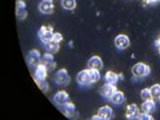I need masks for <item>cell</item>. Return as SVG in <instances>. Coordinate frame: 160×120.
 Segmentation results:
<instances>
[{
    "label": "cell",
    "instance_id": "cell-1",
    "mask_svg": "<svg viewBox=\"0 0 160 120\" xmlns=\"http://www.w3.org/2000/svg\"><path fill=\"white\" fill-rule=\"evenodd\" d=\"M42 56L40 55V52L36 49H33L31 51H29L26 57V62L30 68H36L38 65L41 63Z\"/></svg>",
    "mask_w": 160,
    "mask_h": 120
},
{
    "label": "cell",
    "instance_id": "cell-2",
    "mask_svg": "<svg viewBox=\"0 0 160 120\" xmlns=\"http://www.w3.org/2000/svg\"><path fill=\"white\" fill-rule=\"evenodd\" d=\"M149 73H150V67L147 64H144L143 62H139L132 67V74L137 78L145 77Z\"/></svg>",
    "mask_w": 160,
    "mask_h": 120
},
{
    "label": "cell",
    "instance_id": "cell-3",
    "mask_svg": "<svg viewBox=\"0 0 160 120\" xmlns=\"http://www.w3.org/2000/svg\"><path fill=\"white\" fill-rule=\"evenodd\" d=\"M54 82L60 86H66L70 82V76L66 69H60L54 75Z\"/></svg>",
    "mask_w": 160,
    "mask_h": 120
},
{
    "label": "cell",
    "instance_id": "cell-4",
    "mask_svg": "<svg viewBox=\"0 0 160 120\" xmlns=\"http://www.w3.org/2000/svg\"><path fill=\"white\" fill-rule=\"evenodd\" d=\"M53 34H54V32L52 31V28L47 27V26H42L38 31V36L43 44L52 41Z\"/></svg>",
    "mask_w": 160,
    "mask_h": 120
},
{
    "label": "cell",
    "instance_id": "cell-5",
    "mask_svg": "<svg viewBox=\"0 0 160 120\" xmlns=\"http://www.w3.org/2000/svg\"><path fill=\"white\" fill-rule=\"evenodd\" d=\"M60 111H61L65 116L68 118H74L76 117L77 111L76 108H75V105L72 102H67L66 104L61 105V106H58Z\"/></svg>",
    "mask_w": 160,
    "mask_h": 120
},
{
    "label": "cell",
    "instance_id": "cell-6",
    "mask_svg": "<svg viewBox=\"0 0 160 120\" xmlns=\"http://www.w3.org/2000/svg\"><path fill=\"white\" fill-rule=\"evenodd\" d=\"M76 80H77V83L82 85V86H86V85L92 84V80H91V76H90L89 69H85V70H82V71H80L77 74Z\"/></svg>",
    "mask_w": 160,
    "mask_h": 120
},
{
    "label": "cell",
    "instance_id": "cell-7",
    "mask_svg": "<svg viewBox=\"0 0 160 120\" xmlns=\"http://www.w3.org/2000/svg\"><path fill=\"white\" fill-rule=\"evenodd\" d=\"M41 64H43L44 66L47 68L48 71L54 70V68L56 67V61L54 60L53 54L48 53V52L45 53L41 58Z\"/></svg>",
    "mask_w": 160,
    "mask_h": 120
},
{
    "label": "cell",
    "instance_id": "cell-8",
    "mask_svg": "<svg viewBox=\"0 0 160 120\" xmlns=\"http://www.w3.org/2000/svg\"><path fill=\"white\" fill-rule=\"evenodd\" d=\"M116 85L113 84H109V83H105L103 86L100 88V94L102 95L104 98L110 99L113 93L116 91Z\"/></svg>",
    "mask_w": 160,
    "mask_h": 120
},
{
    "label": "cell",
    "instance_id": "cell-9",
    "mask_svg": "<svg viewBox=\"0 0 160 120\" xmlns=\"http://www.w3.org/2000/svg\"><path fill=\"white\" fill-rule=\"evenodd\" d=\"M53 101L57 106H61V105H64L69 102V95L65 91H58L53 96Z\"/></svg>",
    "mask_w": 160,
    "mask_h": 120
},
{
    "label": "cell",
    "instance_id": "cell-10",
    "mask_svg": "<svg viewBox=\"0 0 160 120\" xmlns=\"http://www.w3.org/2000/svg\"><path fill=\"white\" fill-rule=\"evenodd\" d=\"M114 43H115V46L118 49H126L130 45L128 36H126V35H124V34H120L118 36H116V38L114 40Z\"/></svg>",
    "mask_w": 160,
    "mask_h": 120
},
{
    "label": "cell",
    "instance_id": "cell-11",
    "mask_svg": "<svg viewBox=\"0 0 160 120\" xmlns=\"http://www.w3.org/2000/svg\"><path fill=\"white\" fill-rule=\"evenodd\" d=\"M16 16L19 20H23L27 16L26 4L23 0H17L16 1Z\"/></svg>",
    "mask_w": 160,
    "mask_h": 120
},
{
    "label": "cell",
    "instance_id": "cell-12",
    "mask_svg": "<svg viewBox=\"0 0 160 120\" xmlns=\"http://www.w3.org/2000/svg\"><path fill=\"white\" fill-rule=\"evenodd\" d=\"M97 115L100 117L101 120H108V119H111L113 117V110L110 106H102L98 109V112Z\"/></svg>",
    "mask_w": 160,
    "mask_h": 120
},
{
    "label": "cell",
    "instance_id": "cell-13",
    "mask_svg": "<svg viewBox=\"0 0 160 120\" xmlns=\"http://www.w3.org/2000/svg\"><path fill=\"white\" fill-rule=\"evenodd\" d=\"M47 72L48 70L47 68L44 66L43 64L40 63L38 66L35 68V71L33 73V79L35 80H39V79H46L47 77Z\"/></svg>",
    "mask_w": 160,
    "mask_h": 120
},
{
    "label": "cell",
    "instance_id": "cell-14",
    "mask_svg": "<svg viewBox=\"0 0 160 120\" xmlns=\"http://www.w3.org/2000/svg\"><path fill=\"white\" fill-rule=\"evenodd\" d=\"M39 10L43 14H50L53 12L54 5L52 0H42L39 4Z\"/></svg>",
    "mask_w": 160,
    "mask_h": 120
},
{
    "label": "cell",
    "instance_id": "cell-15",
    "mask_svg": "<svg viewBox=\"0 0 160 120\" xmlns=\"http://www.w3.org/2000/svg\"><path fill=\"white\" fill-rule=\"evenodd\" d=\"M87 66L89 69H96V70H101L103 68V62L101 58L99 56H92L88 60Z\"/></svg>",
    "mask_w": 160,
    "mask_h": 120
},
{
    "label": "cell",
    "instance_id": "cell-16",
    "mask_svg": "<svg viewBox=\"0 0 160 120\" xmlns=\"http://www.w3.org/2000/svg\"><path fill=\"white\" fill-rule=\"evenodd\" d=\"M139 113V108L137 107L136 104H129L126 107V114H125V116L129 119H137Z\"/></svg>",
    "mask_w": 160,
    "mask_h": 120
},
{
    "label": "cell",
    "instance_id": "cell-17",
    "mask_svg": "<svg viewBox=\"0 0 160 120\" xmlns=\"http://www.w3.org/2000/svg\"><path fill=\"white\" fill-rule=\"evenodd\" d=\"M155 109H156V104H155L154 100L151 99V100H147V101H144L141 105V110L146 113H149L151 114L155 111Z\"/></svg>",
    "mask_w": 160,
    "mask_h": 120
},
{
    "label": "cell",
    "instance_id": "cell-18",
    "mask_svg": "<svg viewBox=\"0 0 160 120\" xmlns=\"http://www.w3.org/2000/svg\"><path fill=\"white\" fill-rule=\"evenodd\" d=\"M110 101H111L113 104H116V105H120V104H122L124 102V100H125V96H124V94L123 92L121 91H115L113 93V95L111 96V98L109 99Z\"/></svg>",
    "mask_w": 160,
    "mask_h": 120
},
{
    "label": "cell",
    "instance_id": "cell-19",
    "mask_svg": "<svg viewBox=\"0 0 160 120\" xmlns=\"http://www.w3.org/2000/svg\"><path fill=\"white\" fill-rule=\"evenodd\" d=\"M44 49L45 51L51 54H55L59 51V43L54 42V41H50L48 43L44 44Z\"/></svg>",
    "mask_w": 160,
    "mask_h": 120
},
{
    "label": "cell",
    "instance_id": "cell-20",
    "mask_svg": "<svg viewBox=\"0 0 160 120\" xmlns=\"http://www.w3.org/2000/svg\"><path fill=\"white\" fill-rule=\"evenodd\" d=\"M118 79H119V75L115 72L107 71L106 74H105V81H106V83L116 85L118 82Z\"/></svg>",
    "mask_w": 160,
    "mask_h": 120
},
{
    "label": "cell",
    "instance_id": "cell-21",
    "mask_svg": "<svg viewBox=\"0 0 160 120\" xmlns=\"http://www.w3.org/2000/svg\"><path fill=\"white\" fill-rule=\"evenodd\" d=\"M61 5L66 10H73L76 7V0H62Z\"/></svg>",
    "mask_w": 160,
    "mask_h": 120
},
{
    "label": "cell",
    "instance_id": "cell-22",
    "mask_svg": "<svg viewBox=\"0 0 160 120\" xmlns=\"http://www.w3.org/2000/svg\"><path fill=\"white\" fill-rule=\"evenodd\" d=\"M35 82L38 85V87L42 90L44 93H46L49 89V85L48 82L46 81V79H39V80H35Z\"/></svg>",
    "mask_w": 160,
    "mask_h": 120
},
{
    "label": "cell",
    "instance_id": "cell-23",
    "mask_svg": "<svg viewBox=\"0 0 160 120\" xmlns=\"http://www.w3.org/2000/svg\"><path fill=\"white\" fill-rule=\"evenodd\" d=\"M150 91H151V95L153 99H160V85L159 84L152 85V87H150Z\"/></svg>",
    "mask_w": 160,
    "mask_h": 120
},
{
    "label": "cell",
    "instance_id": "cell-24",
    "mask_svg": "<svg viewBox=\"0 0 160 120\" xmlns=\"http://www.w3.org/2000/svg\"><path fill=\"white\" fill-rule=\"evenodd\" d=\"M88 69H89V68H88ZM89 72H90V76H91L92 83L97 82L98 80L100 79V77H101V75H100L99 70H96V69H89Z\"/></svg>",
    "mask_w": 160,
    "mask_h": 120
},
{
    "label": "cell",
    "instance_id": "cell-25",
    "mask_svg": "<svg viewBox=\"0 0 160 120\" xmlns=\"http://www.w3.org/2000/svg\"><path fill=\"white\" fill-rule=\"evenodd\" d=\"M141 98L143 101H147V100H151L153 99L152 95H151V91H150V88L149 89H143L141 91Z\"/></svg>",
    "mask_w": 160,
    "mask_h": 120
},
{
    "label": "cell",
    "instance_id": "cell-26",
    "mask_svg": "<svg viewBox=\"0 0 160 120\" xmlns=\"http://www.w3.org/2000/svg\"><path fill=\"white\" fill-rule=\"evenodd\" d=\"M137 119H139V120H153V117H152L151 114L142 111V112H140L138 114Z\"/></svg>",
    "mask_w": 160,
    "mask_h": 120
},
{
    "label": "cell",
    "instance_id": "cell-27",
    "mask_svg": "<svg viewBox=\"0 0 160 120\" xmlns=\"http://www.w3.org/2000/svg\"><path fill=\"white\" fill-rule=\"evenodd\" d=\"M63 40V36L61 33H58V32H55L53 34V38H52V41L54 42H57V43H60Z\"/></svg>",
    "mask_w": 160,
    "mask_h": 120
},
{
    "label": "cell",
    "instance_id": "cell-28",
    "mask_svg": "<svg viewBox=\"0 0 160 120\" xmlns=\"http://www.w3.org/2000/svg\"><path fill=\"white\" fill-rule=\"evenodd\" d=\"M145 3L147 4H153V3H156V2H159L160 0H143Z\"/></svg>",
    "mask_w": 160,
    "mask_h": 120
},
{
    "label": "cell",
    "instance_id": "cell-29",
    "mask_svg": "<svg viewBox=\"0 0 160 120\" xmlns=\"http://www.w3.org/2000/svg\"><path fill=\"white\" fill-rule=\"evenodd\" d=\"M155 45L157 46V48H158V52H159V54H160V39L157 40V41L155 42Z\"/></svg>",
    "mask_w": 160,
    "mask_h": 120
},
{
    "label": "cell",
    "instance_id": "cell-30",
    "mask_svg": "<svg viewBox=\"0 0 160 120\" xmlns=\"http://www.w3.org/2000/svg\"><path fill=\"white\" fill-rule=\"evenodd\" d=\"M159 100H160V99H159Z\"/></svg>",
    "mask_w": 160,
    "mask_h": 120
}]
</instances>
